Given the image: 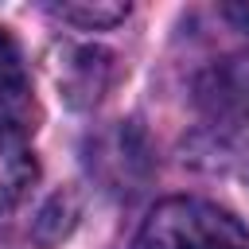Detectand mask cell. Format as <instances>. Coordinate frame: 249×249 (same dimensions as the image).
Instances as JSON below:
<instances>
[{
    "instance_id": "6da1fadb",
    "label": "cell",
    "mask_w": 249,
    "mask_h": 249,
    "mask_svg": "<svg viewBox=\"0 0 249 249\" xmlns=\"http://www.w3.org/2000/svg\"><path fill=\"white\" fill-rule=\"evenodd\" d=\"M136 249H249L245 226L206 198H163L136 233Z\"/></svg>"
},
{
    "instance_id": "7a4b0ae2",
    "label": "cell",
    "mask_w": 249,
    "mask_h": 249,
    "mask_svg": "<svg viewBox=\"0 0 249 249\" xmlns=\"http://www.w3.org/2000/svg\"><path fill=\"white\" fill-rule=\"evenodd\" d=\"M195 105L206 113V121L249 124V54L210 62L195 78Z\"/></svg>"
},
{
    "instance_id": "3957f363",
    "label": "cell",
    "mask_w": 249,
    "mask_h": 249,
    "mask_svg": "<svg viewBox=\"0 0 249 249\" xmlns=\"http://www.w3.org/2000/svg\"><path fill=\"white\" fill-rule=\"evenodd\" d=\"M86 167H89V175H97L109 191H136V187L144 183V175H148L144 136H140L132 124H117V128L101 132V136L89 144Z\"/></svg>"
},
{
    "instance_id": "277c9868",
    "label": "cell",
    "mask_w": 249,
    "mask_h": 249,
    "mask_svg": "<svg viewBox=\"0 0 249 249\" xmlns=\"http://www.w3.org/2000/svg\"><path fill=\"white\" fill-rule=\"evenodd\" d=\"M113 82V54L101 47H70L58 66V86L70 105H93Z\"/></svg>"
},
{
    "instance_id": "5b68a950",
    "label": "cell",
    "mask_w": 249,
    "mask_h": 249,
    "mask_svg": "<svg viewBox=\"0 0 249 249\" xmlns=\"http://www.w3.org/2000/svg\"><path fill=\"white\" fill-rule=\"evenodd\" d=\"M39 163L23 140V132L0 117V210H12L35 183Z\"/></svg>"
},
{
    "instance_id": "8992f818",
    "label": "cell",
    "mask_w": 249,
    "mask_h": 249,
    "mask_svg": "<svg viewBox=\"0 0 249 249\" xmlns=\"http://www.w3.org/2000/svg\"><path fill=\"white\" fill-rule=\"evenodd\" d=\"M187 152L195 163L202 167H230L249 160V124H222V121H206L198 132H191Z\"/></svg>"
},
{
    "instance_id": "52a82bcc",
    "label": "cell",
    "mask_w": 249,
    "mask_h": 249,
    "mask_svg": "<svg viewBox=\"0 0 249 249\" xmlns=\"http://www.w3.org/2000/svg\"><path fill=\"white\" fill-rule=\"evenodd\" d=\"M54 16H62V19H70V23H82V27H113V23H121L124 16H128V4H89V0H82V4H54L51 8Z\"/></svg>"
},
{
    "instance_id": "ba28073f",
    "label": "cell",
    "mask_w": 249,
    "mask_h": 249,
    "mask_svg": "<svg viewBox=\"0 0 249 249\" xmlns=\"http://www.w3.org/2000/svg\"><path fill=\"white\" fill-rule=\"evenodd\" d=\"M27 89V74H23V58L16 39L0 27V97H19Z\"/></svg>"
},
{
    "instance_id": "9c48e42d",
    "label": "cell",
    "mask_w": 249,
    "mask_h": 249,
    "mask_svg": "<svg viewBox=\"0 0 249 249\" xmlns=\"http://www.w3.org/2000/svg\"><path fill=\"white\" fill-rule=\"evenodd\" d=\"M226 16L241 27H249V4H226Z\"/></svg>"
}]
</instances>
